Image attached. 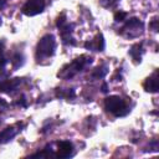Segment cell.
Here are the masks:
<instances>
[{
	"instance_id": "obj_16",
	"label": "cell",
	"mask_w": 159,
	"mask_h": 159,
	"mask_svg": "<svg viewBox=\"0 0 159 159\" xmlns=\"http://www.w3.org/2000/svg\"><path fill=\"white\" fill-rule=\"evenodd\" d=\"M6 63H7V60L5 56V42L0 40V70L4 68Z\"/></svg>"
},
{
	"instance_id": "obj_8",
	"label": "cell",
	"mask_w": 159,
	"mask_h": 159,
	"mask_svg": "<svg viewBox=\"0 0 159 159\" xmlns=\"http://www.w3.org/2000/svg\"><path fill=\"white\" fill-rule=\"evenodd\" d=\"M73 144L70 140H61L57 143V153L55 155L61 159L71 158L73 155Z\"/></svg>"
},
{
	"instance_id": "obj_23",
	"label": "cell",
	"mask_w": 159,
	"mask_h": 159,
	"mask_svg": "<svg viewBox=\"0 0 159 159\" xmlns=\"http://www.w3.org/2000/svg\"><path fill=\"white\" fill-rule=\"evenodd\" d=\"M107 91H108V89H107V84L104 83V84L102 86V92H104V93H107Z\"/></svg>"
},
{
	"instance_id": "obj_12",
	"label": "cell",
	"mask_w": 159,
	"mask_h": 159,
	"mask_svg": "<svg viewBox=\"0 0 159 159\" xmlns=\"http://www.w3.org/2000/svg\"><path fill=\"white\" fill-rule=\"evenodd\" d=\"M144 52V48H143V42H138L135 45H133L129 50V55L130 57L133 58V61L135 63H139L142 61V55Z\"/></svg>"
},
{
	"instance_id": "obj_21",
	"label": "cell",
	"mask_w": 159,
	"mask_h": 159,
	"mask_svg": "<svg viewBox=\"0 0 159 159\" xmlns=\"http://www.w3.org/2000/svg\"><path fill=\"white\" fill-rule=\"evenodd\" d=\"M0 107H7V102L4 101L2 98H0Z\"/></svg>"
},
{
	"instance_id": "obj_9",
	"label": "cell",
	"mask_w": 159,
	"mask_h": 159,
	"mask_svg": "<svg viewBox=\"0 0 159 159\" xmlns=\"http://www.w3.org/2000/svg\"><path fill=\"white\" fill-rule=\"evenodd\" d=\"M104 46H106V43H104V37H103V35H102L101 32H98L92 40L84 42L86 50H89V51H99V52H101V51L104 50Z\"/></svg>"
},
{
	"instance_id": "obj_1",
	"label": "cell",
	"mask_w": 159,
	"mask_h": 159,
	"mask_svg": "<svg viewBox=\"0 0 159 159\" xmlns=\"http://www.w3.org/2000/svg\"><path fill=\"white\" fill-rule=\"evenodd\" d=\"M91 63H92V57H88L86 55H81L80 57H77L73 61H71L67 65H65L58 71L57 77L63 78V80H70V78L75 77L77 73H80L81 71H83Z\"/></svg>"
},
{
	"instance_id": "obj_10",
	"label": "cell",
	"mask_w": 159,
	"mask_h": 159,
	"mask_svg": "<svg viewBox=\"0 0 159 159\" xmlns=\"http://www.w3.org/2000/svg\"><path fill=\"white\" fill-rule=\"evenodd\" d=\"M22 83V80L16 77V78H7L0 81V92L4 93H11L17 89V87Z\"/></svg>"
},
{
	"instance_id": "obj_4",
	"label": "cell",
	"mask_w": 159,
	"mask_h": 159,
	"mask_svg": "<svg viewBox=\"0 0 159 159\" xmlns=\"http://www.w3.org/2000/svg\"><path fill=\"white\" fill-rule=\"evenodd\" d=\"M56 25H57V29H58V32H60V36H61V40L65 45H76V41L73 39V29H75V24H71L67 21V17H66V14L62 12L57 20H56Z\"/></svg>"
},
{
	"instance_id": "obj_15",
	"label": "cell",
	"mask_w": 159,
	"mask_h": 159,
	"mask_svg": "<svg viewBox=\"0 0 159 159\" xmlns=\"http://www.w3.org/2000/svg\"><path fill=\"white\" fill-rule=\"evenodd\" d=\"M108 70L106 66H98L97 68L93 70V72L91 73V78H94V80H99V78H103L106 75H107Z\"/></svg>"
},
{
	"instance_id": "obj_18",
	"label": "cell",
	"mask_w": 159,
	"mask_h": 159,
	"mask_svg": "<svg viewBox=\"0 0 159 159\" xmlns=\"http://www.w3.org/2000/svg\"><path fill=\"white\" fill-rule=\"evenodd\" d=\"M118 1H119V0H99L101 5H102L103 7H113Z\"/></svg>"
},
{
	"instance_id": "obj_13",
	"label": "cell",
	"mask_w": 159,
	"mask_h": 159,
	"mask_svg": "<svg viewBox=\"0 0 159 159\" xmlns=\"http://www.w3.org/2000/svg\"><path fill=\"white\" fill-rule=\"evenodd\" d=\"M24 62H25V60H24V55L21 52H15L11 56V65H12V67L15 70L19 68V67H21L24 65Z\"/></svg>"
},
{
	"instance_id": "obj_6",
	"label": "cell",
	"mask_w": 159,
	"mask_h": 159,
	"mask_svg": "<svg viewBox=\"0 0 159 159\" xmlns=\"http://www.w3.org/2000/svg\"><path fill=\"white\" fill-rule=\"evenodd\" d=\"M45 5H46L45 0H27L24 4L21 11L26 16H35L43 11Z\"/></svg>"
},
{
	"instance_id": "obj_22",
	"label": "cell",
	"mask_w": 159,
	"mask_h": 159,
	"mask_svg": "<svg viewBox=\"0 0 159 159\" xmlns=\"http://www.w3.org/2000/svg\"><path fill=\"white\" fill-rule=\"evenodd\" d=\"M7 1H9V0H0V9H2V7L6 5Z\"/></svg>"
},
{
	"instance_id": "obj_14",
	"label": "cell",
	"mask_w": 159,
	"mask_h": 159,
	"mask_svg": "<svg viewBox=\"0 0 159 159\" xmlns=\"http://www.w3.org/2000/svg\"><path fill=\"white\" fill-rule=\"evenodd\" d=\"M56 96L60 97V98L70 99V98H73V97L76 96V93H75V89H73V88H66V89L58 88V89L56 91Z\"/></svg>"
},
{
	"instance_id": "obj_5",
	"label": "cell",
	"mask_w": 159,
	"mask_h": 159,
	"mask_svg": "<svg viewBox=\"0 0 159 159\" xmlns=\"http://www.w3.org/2000/svg\"><path fill=\"white\" fill-rule=\"evenodd\" d=\"M143 22L138 17H130L127 20L124 26L120 29V34L127 37H135L143 32Z\"/></svg>"
},
{
	"instance_id": "obj_7",
	"label": "cell",
	"mask_w": 159,
	"mask_h": 159,
	"mask_svg": "<svg viewBox=\"0 0 159 159\" xmlns=\"http://www.w3.org/2000/svg\"><path fill=\"white\" fill-rule=\"evenodd\" d=\"M24 125V123H16L14 125H10L7 128H5L4 130L0 132V144H5L7 142H10L12 138L16 137V134L21 130V127Z\"/></svg>"
},
{
	"instance_id": "obj_19",
	"label": "cell",
	"mask_w": 159,
	"mask_h": 159,
	"mask_svg": "<svg viewBox=\"0 0 159 159\" xmlns=\"http://www.w3.org/2000/svg\"><path fill=\"white\" fill-rule=\"evenodd\" d=\"M149 27H150L154 32H158V19H157V17H154V19L152 20V22L149 24Z\"/></svg>"
},
{
	"instance_id": "obj_11",
	"label": "cell",
	"mask_w": 159,
	"mask_h": 159,
	"mask_svg": "<svg viewBox=\"0 0 159 159\" xmlns=\"http://www.w3.org/2000/svg\"><path fill=\"white\" fill-rule=\"evenodd\" d=\"M143 87L147 92L150 93H157L158 92V71L155 70L143 83Z\"/></svg>"
},
{
	"instance_id": "obj_2",
	"label": "cell",
	"mask_w": 159,
	"mask_h": 159,
	"mask_svg": "<svg viewBox=\"0 0 159 159\" xmlns=\"http://www.w3.org/2000/svg\"><path fill=\"white\" fill-rule=\"evenodd\" d=\"M55 50H56V39H55V36L52 34L43 35L36 45L35 56H36L37 62H40L41 60L52 57L53 53H55Z\"/></svg>"
},
{
	"instance_id": "obj_3",
	"label": "cell",
	"mask_w": 159,
	"mask_h": 159,
	"mask_svg": "<svg viewBox=\"0 0 159 159\" xmlns=\"http://www.w3.org/2000/svg\"><path fill=\"white\" fill-rule=\"evenodd\" d=\"M104 108L107 112L112 113L114 117H124L130 112L127 101L119 96L107 97L104 99Z\"/></svg>"
},
{
	"instance_id": "obj_17",
	"label": "cell",
	"mask_w": 159,
	"mask_h": 159,
	"mask_svg": "<svg viewBox=\"0 0 159 159\" xmlns=\"http://www.w3.org/2000/svg\"><path fill=\"white\" fill-rule=\"evenodd\" d=\"M127 12L125 11H117L116 14H114V21L116 22H122V21H124L125 20V17H127Z\"/></svg>"
},
{
	"instance_id": "obj_20",
	"label": "cell",
	"mask_w": 159,
	"mask_h": 159,
	"mask_svg": "<svg viewBox=\"0 0 159 159\" xmlns=\"http://www.w3.org/2000/svg\"><path fill=\"white\" fill-rule=\"evenodd\" d=\"M17 104L19 106H21V107H26L27 106V103H26V98H25V96H22L21 97V99L17 102Z\"/></svg>"
},
{
	"instance_id": "obj_25",
	"label": "cell",
	"mask_w": 159,
	"mask_h": 159,
	"mask_svg": "<svg viewBox=\"0 0 159 159\" xmlns=\"http://www.w3.org/2000/svg\"><path fill=\"white\" fill-rule=\"evenodd\" d=\"M0 123H1V119H0Z\"/></svg>"
},
{
	"instance_id": "obj_24",
	"label": "cell",
	"mask_w": 159,
	"mask_h": 159,
	"mask_svg": "<svg viewBox=\"0 0 159 159\" xmlns=\"http://www.w3.org/2000/svg\"><path fill=\"white\" fill-rule=\"evenodd\" d=\"M1 24H2V20H1V17H0V25H1Z\"/></svg>"
}]
</instances>
